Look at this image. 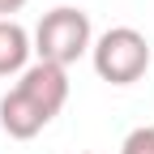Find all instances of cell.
Wrapping results in <instances>:
<instances>
[{"mask_svg": "<svg viewBox=\"0 0 154 154\" xmlns=\"http://www.w3.org/2000/svg\"><path fill=\"white\" fill-rule=\"evenodd\" d=\"M64 99H69L64 69L38 60L34 69H26L22 82L0 99V128L9 133V137H17V141H30V137H38V133L60 116Z\"/></svg>", "mask_w": 154, "mask_h": 154, "instance_id": "obj_1", "label": "cell"}, {"mask_svg": "<svg viewBox=\"0 0 154 154\" xmlns=\"http://www.w3.org/2000/svg\"><path fill=\"white\" fill-rule=\"evenodd\" d=\"M94 69H99V77L111 82V86H133L150 69V43H146V34L128 30V26L107 30L99 38V47H94Z\"/></svg>", "mask_w": 154, "mask_h": 154, "instance_id": "obj_2", "label": "cell"}, {"mask_svg": "<svg viewBox=\"0 0 154 154\" xmlns=\"http://www.w3.org/2000/svg\"><path fill=\"white\" fill-rule=\"evenodd\" d=\"M120 154H154V128H133L120 146Z\"/></svg>", "mask_w": 154, "mask_h": 154, "instance_id": "obj_5", "label": "cell"}, {"mask_svg": "<svg viewBox=\"0 0 154 154\" xmlns=\"http://www.w3.org/2000/svg\"><path fill=\"white\" fill-rule=\"evenodd\" d=\"M22 5H26V0H0V13H17Z\"/></svg>", "mask_w": 154, "mask_h": 154, "instance_id": "obj_6", "label": "cell"}, {"mask_svg": "<svg viewBox=\"0 0 154 154\" xmlns=\"http://www.w3.org/2000/svg\"><path fill=\"white\" fill-rule=\"evenodd\" d=\"M30 56V38L17 22H0V77H9L26 64Z\"/></svg>", "mask_w": 154, "mask_h": 154, "instance_id": "obj_4", "label": "cell"}, {"mask_svg": "<svg viewBox=\"0 0 154 154\" xmlns=\"http://www.w3.org/2000/svg\"><path fill=\"white\" fill-rule=\"evenodd\" d=\"M34 43H38L43 64L64 69V64H73L77 56L90 47V17L82 9H51L43 22H38Z\"/></svg>", "mask_w": 154, "mask_h": 154, "instance_id": "obj_3", "label": "cell"}]
</instances>
